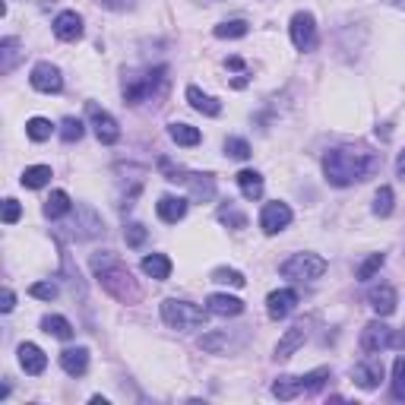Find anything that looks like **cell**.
<instances>
[{"mask_svg":"<svg viewBox=\"0 0 405 405\" xmlns=\"http://www.w3.org/2000/svg\"><path fill=\"white\" fill-rule=\"evenodd\" d=\"M383 165V159L371 149H351V146H339L329 149L323 159V174L333 187H351L358 181H367L374 171Z\"/></svg>","mask_w":405,"mask_h":405,"instance_id":"obj_1","label":"cell"},{"mask_svg":"<svg viewBox=\"0 0 405 405\" xmlns=\"http://www.w3.org/2000/svg\"><path fill=\"white\" fill-rule=\"evenodd\" d=\"M92 269H95V279L101 282V289H105L111 298L117 301H139V289L134 282V276H130V269L124 266L117 256L111 254H101V256H92Z\"/></svg>","mask_w":405,"mask_h":405,"instance_id":"obj_2","label":"cell"},{"mask_svg":"<svg viewBox=\"0 0 405 405\" xmlns=\"http://www.w3.org/2000/svg\"><path fill=\"white\" fill-rule=\"evenodd\" d=\"M165 86H168L165 67L146 70L143 76H124V105H143V101L161 99Z\"/></svg>","mask_w":405,"mask_h":405,"instance_id":"obj_3","label":"cell"},{"mask_svg":"<svg viewBox=\"0 0 405 405\" xmlns=\"http://www.w3.org/2000/svg\"><path fill=\"white\" fill-rule=\"evenodd\" d=\"M159 165H161V171H165V181H171V184H187L196 203H209L212 196H216V181H212V174L184 171V168H174L168 159H161Z\"/></svg>","mask_w":405,"mask_h":405,"instance_id":"obj_4","label":"cell"},{"mask_svg":"<svg viewBox=\"0 0 405 405\" xmlns=\"http://www.w3.org/2000/svg\"><path fill=\"white\" fill-rule=\"evenodd\" d=\"M161 320L171 329H196L206 323V314L196 304H190V301L168 298V301H161Z\"/></svg>","mask_w":405,"mask_h":405,"instance_id":"obj_5","label":"cell"},{"mask_svg":"<svg viewBox=\"0 0 405 405\" xmlns=\"http://www.w3.org/2000/svg\"><path fill=\"white\" fill-rule=\"evenodd\" d=\"M285 279H294V282H316V279H323V272H326V260L316 254H291L289 260L279 266Z\"/></svg>","mask_w":405,"mask_h":405,"instance_id":"obj_6","label":"cell"},{"mask_svg":"<svg viewBox=\"0 0 405 405\" xmlns=\"http://www.w3.org/2000/svg\"><path fill=\"white\" fill-rule=\"evenodd\" d=\"M361 349H364L367 355H377L383 349H393V329L380 320L367 323V326L361 329Z\"/></svg>","mask_w":405,"mask_h":405,"instance_id":"obj_7","label":"cell"},{"mask_svg":"<svg viewBox=\"0 0 405 405\" xmlns=\"http://www.w3.org/2000/svg\"><path fill=\"white\" fill-rule=\"evenodd\" d=\"M291 41L298 51L316 48V23H314L311 13H294L291 16Z\"/></svg>","mask_w":405,"mask_h":405,"instance_id":"obj_8","label":"cell"},{"mask_svg":"<svg viewBox=\"0 0 405 405\" xmlns=\"http://www.w3.org/2000/svg\"><path fill=\"white\" fill-rule=\"evenodd\" d=\"M89 121L95 127V136H99V143L105 146H114L117 139H121V127H117V121L108 111H101L95 101H89Z\"/></svg>","mask_w":405,"mask_h":405,"instance_id":"obj_9","label":"cell"},{"mask_svg":"<svg viewBox=\"0 0 405 405\" xmlns=\"http://www.w3.org/2000/svg\"><path fill=\"white\" fill-rule=\"evenodd\" d=\"M29 83H32V89H39V92H45V95L64 89V76H61V70H57L54 64H35Z\"/></svg>","mask_w":405,"mask_h":405,"instance_id":"obj_10","label":"cell"},{"mask_svg":"<svg viewBox=\"0 0 405 405\" xmlns=\"http://www.w3.org/2000/svg\"><path fill=\"white\" fill-rule=\"evenodd\" d=\"M291 225V209L285 203H266L263 206V216H260V228L266 234H279L282 228H289Z\"/></svg>","mask_w":405,"mask_h":405,"instance_id":"obj_11","label":"cell"},{"mask_svg":"<svg viewBox=\"0 0 405 405\" xmlns=\"http://www.w3.org/2000/svg\"><path fill=\"white\" fill-rule=\"evenodd\" d=\"M294 307H298V291L294 289H279L266 298V314L269 320H285Z\"/></svg>","mask_w":405,"mask_h":405,"instance_id":"obj_12","label":"cell"},{"mask_svg":"<svg viewBox=\"0 0 405 405\" xmlns=\"http://www.w3.org/2000/svg\"><path fill=\"white\" fill-rule=\"evenodd\" d=\"M351 377L361 389H377L380 380H383V361L380 358H364L355 364V371H351Z\"/></svg>","mask_w":405,"mask_h":405,"instance_id":"obj_13","label":"cell"},{"mask_svg":"<svg viewBox=\"0 0 405 405\" xmlns=\"http://www.w3.org/2000/svg\"><path fill=\"white\" fill-rule=\"evenodd\" d=\"M304 339H307V326H304V323H294L291 329H285V336L279 339V345H276V361H289L294 351L304 345Z\"/></svg>","mask_w":405,"mask_h":405,"instance_id":"obj_14","label":"cell"},{"mask_svg":"<svg viewBox=\"0 0 405 405\" xmlns=\"http://www.w3.org/2000/svg\"><path fill=\"white\" fill-rule=\"evenodd\" d=\"M54 35L61 41H76L79 35H83V16L73 10H64L61 16L54 19Z\"/></svg>","mask_w":405,"mask_h":405,"instance_id":"obj_15","label":"cell"},{"mask_svg":"<svg viewBox=\"0 0 405 405\" xmlns=\"http://www.w3.org/2000/svg\"><path fill=\"white\" fill-rule=\"evenodd\" d=\"M19 364H23V371H26V374H32V377H39V374H45L48 358H45V351H41L39 345L23 342V345H19Z\"/></svg>","mask_w":405,"mask_h":405,"instance_id":"obj_16","label":"cell"},{"mask_svg":"<svg viewBox=\"0 0 405 405\" xmlns=\"http://www.w3.org/2000/svg\"><path fill=\"white\" fill-rule=\"evenodd\" d=\"M159 219L161 222H168V225H174V222H181L184 216H187V200L184 196H171V194H165L159 200Z\"/></svg>","mask_w":405,"mask_h":405,"instance_id":"obj_17","label":"cell"},{"mask_svg":"<svg viewBox=\"0 0 405 405\" xmlns=\"http://www.w3.org/2000/svg\"><path fill=\"white\" fill-rule=\"evenodd\" d=\"M206 307H209V314H216V316H238V314H244V301L231 298V294H209Z\"/></svg>","mask_w":405,"mask_h":405,"instance_id":"obj_18","label":"cell"},{"mask_svg":"<svg viewBox=\"0 0 405 405\" xmlns=\"http://www.w3.org/2000/svg\"><path fill=\"white\" fill-rule=\"evenodd\" d=\"M367 301H371V307L380 316H389L396 311V291L389 289V285H374V289L367 291Z\"/></svg>","mask_w":405,"mask_h":405,"instance_id":"obj_19","label":"cell"},{"mask_svg":"<svg viewBox=\"0 0 405 405\" xmlns=\"http://www.w3.org/2000/svg\"><path fill=\"white\" fill-rule=\"evenodd\" d=\"M61 367L70 374V377H83V374L89 371V351H86V349L61 351Z\"/></svg>","mask_w":405,"mask_h":405,"instance_id":"obj_20","label":"cell"},{"mask_svg":"<svg viewBox=\"0 0 405 405\" xmlns=\"http://www.w3.org/2000/svg\"><path fill=\"white\" fill-rule=\"evenodd\" d=\"M187 101H190V108H194V111H200L206 117H219V114H222V105H219L212 95L200 92L196 86H187Z\"/></svg>","mask_w":405,"mask_h":405,"instance_id":"obj_21","label":"cell"},{"mask_svg":"<svg viewBox=\"0 0 405 405\" xmlns=\"http://www.w3.org/2000/svg\"><path fill=\"white\" fill-rule=\"evenodd\" d=\"M143 272L149 279H168L171 276V260H168L165 254H149V256H143Z\"/></svg>","mask_w":405,"mask_h":405,"instance_id":"obj_22","label":"cell"},{"mask_svg":"<svg viewBox=\"0 0 405 405\" xmlns=\"http://www.w3.org/2000/svg\"><path fill=\"white\" fill-rule=\"evenodd\" d=\"M238 187H241V194H244L247 200H260L263 196V178L256 171H250V168L238 174Z\"/></svg>","mask_w":405,"mask_h":405,"instance_id":"obj_23","label":"cell"},{"mask_svg":"<svg viewBox=\"0 0 405 405\" xmlns=\"http://www.w3.org/2000/svg\"><path fill=\"white\" fill-rule=\"evenodd\" d=\"M41 329H45L48 336H54V339H73V326H70V320H64V316H57V314H48L45 320H41Z\"/></svg>","mask_w":405,"mask_h":405,"instance_id":"obj_24","label":"cell"},{"mask_svg":"<svg viewBox=\"0 0 405 405\" xmlns=\"http://www.w3.org/2000/svg\"><path fill=\"white\" fill-rule=\"evenodd\" d=\"M168 136H171L178 146H196L203 139L200 130L190 127V124H171V127H168Z\"/></svg>","mask_w":405,"mask_h":405,"instance_id":"obj_25","label":"cell"},{"mask_svg":"<svg viewBox=\"0 0 405 405\" xmlns=\"http://www.w3.org/2000/svg\"><path fill=\"white\" fill-rule=\"evenodd\" d=\"M70 212V196L64 194V190H54V194L45 200V216L48 219H61Z\"/></svg>","mask_w":405,"mask_h":405,"instance_id":"obj_26","label":"cell"},{"mask_svg":"<svg viewBox=\"0 0 405 405\" xmlns=\"http://www.w3.org/2000/svg\"><path fill=\"white\" fill-rule=\"evenodd\" d=\"M48 181H51V168L48 165H32V168H26L23 171V184L26 187H32V190L45 187Z\"/></svg>","mask_w":405,"mask_h":405,"instance_id":"obj_27","label":"cell"},{"mask_svg":"<svg viewBox=\"0 0 405 405\" xmlns=\"http://www.w3.org/2000/svg\"><path fill=\"white\" fill-rule=\"evenodd\" d=\"M26 134H29V139H35V143H45V139L54 134V127H51V121H45V117H32V121L26 124Z\"/></svg>","mask_w":405,"mask_h":405,"instance_id":"obj_28","label":"cell"},{"mask_svg":"<svg viewBox=\"0 0 405 405\" xmlns=\"http://www.w3.org/2000/svg\"><path fill=\"white\" fill-rule=\"evenodd\" d=\"M225 156H231V159H238V161H247L254 152H250V143L247 139H241V136H228L225 139Z\"/></svg>","mask_w":405,"mask_h":405,"instance_id":"obj_29","label":"cell"},{"mask_svg":"<svg viewBox=\"0 0 405 405\" xmlns=\"http://www.w3.org/2000/svg\"><path fill=\"white\" fill-rule=\"evenodd\" d=\"M393 399L405 402V355H399L393 364Z\"/></svg>","mask_w":405,"mask_h":405,"instance_id":"obj_30","label":"cell"},{"mask_svg":"<svg viewBox=\"0 0 405 405\" xmlns=\"http://www.w3.org/2000/svg\"><path fill=\"white\" fill-rule=\"evenodd\" d=\"M16 48H19L16 39H4V41H0V54H4V61H0V70H4V73H10L13 64H16V57H19Z\"/></svg>","mask_w":405,"mask_h":405,"instance_id":"obj_31","label":"cell"},{"mask_svg":"<svg viewBox=\"0 0 405 405\" xmlns=\"http://www.w3.org/2000/svg\"><path fill=\"white\" fill-rule=\"evenodd\" d=\"M212 282H219V285H231V289H244L247 279L241 276L238 269H225V266H222V269L212 272Z\"/></svg>","mask_w":405,"mask_h":405,"instance_id":"obj_32","label":"cell"},{"mask_svg":"<svg viewBox=\"0 0 405 405\" xmlns=\"http://www.w3.org/2000/svg\"><path fill=\"white\" fill-rule=\"evenodd\" d=\"M241 35H247V23H244V19H231V23L216 26V39H241Z\"/></svg>","mask_w":405,"mask_h":405,"instance_id":"obj_33","label":"cell"},{"mask_svg":"<svg viewBox=\"0 0 405 405\" xmlns=\"http://www.w3.org/2000/svg\"><path fill=\"white\" fill-rule=\"evenodd\" d=\"M219 219H222L225 225H231V228H247V216H244V212H238V209H234L231 203L219 209Z\"/></svg>","mask_w":405,"mask_h":405,"instance_id":"obj_34","label":"cell"},{"mask_svg":"<svg viewBox=\"0 0 405 405\" xmlns=\"http://www.w3.org/2000/svg\"><path fill=\"white\" fill-rule=\"evenodd\" d=\"M383 260H386V256H383V254H371V256H367V260L358 266V279H361V282H367V279H374V272H377V269L383 266Z\"/></svg>","mask_w":405,"mask_h":405,"instance_id":"obj_35","label":"cell"},{"mask_svg":"<svg viewBox=\"0 0 405 405\" xmlns=\"http://www.w3.org/2000/svg\"><path fill=\"white\" fill-rule=\"evenodd\" d=\"M374 212H377V216H389V212H393V190L389 187L377 190V196H374Z\"/></svg>","mask_w":405,"mask_h":405,"instance_id":"obj_36","label":"cell"},{"mask_svg":"<svg viewBox=\"0 0 405 405\" xmlns=\"http://www.w3.org/2000/svg\"><path fill=\"white\" fill-rule=\"evenodd\" d=\"M79 136H83V121H76V117H67V121L61 124V139H64V143H76Z\"/></svg>","mask_w":405,"mask_h":405,"instance_id":"obj_37","label":"cell"},{"mask_svg":"<svg viewBox=\"0 0 405 405\" xmlns=\"http://www.w3.org/2000/svg\"><path fill=\"white\" fill-rule=\"evenodd\" d=\"M32 298H41V301H54L57 298V285L54 282H35L32 289H29Z\"/></svg>","mask_w":405,"mask_h":405,"instance_id":"obj_38","label":"cell"},{"mask_svg":"<svg viewBox=\"0 0 405 405\" xmlns=\"http://www.w3.org/2000/svg\"><path fill=\"white\" fill-rule=\"evenodd\" d=\"M124 238H127V244L130 247H143L146 244V228L143 225H127V231H124Z\"/></svg>","mask_w":405,"mask_h":405,"instance_id":"obj_39","label":"cell"},{"mask_svg":"<svg viewBox=\"0 0 405 405\" xmlns=\"http://www.w3.org/2000/svg\"><path fill=\"white\" fill-rule=\"evenodd\" d=\"M19 216H23L19 203H16V200H4V222L13 225V222H19Z\"/></svg>","mask_w":405,"mask_h":405,"instance_id":"obj_40","label":"cell"},{"mask_svg":"<svg viewBox=\"0 0 405 405\" xmlns=\"http://www.w3.org/2000/svg\"><path fill=\"white\" fill-rule=\"evenodd\" d=\"M13 307H16V294H13L10 289H4V298H0V311H4V314H10Z\"/></svg>","mask_w":405,"mask_h":405,"instance_id":"obj_41","label":"cell"},{"mask_svg":"<svg viewBox=\"0 0 405 405\" xmlns=\"http://www.w3.org/2000/svg\"><path fill=\"white\" fill-rule=\"evenodd\" d=\"M393 349L405 351V329H393Z\"/></svg>","mask_w":405,"mask_h":405,"instance_id":"obj_42","label":"cell"},{"mask_svg":"<svg viewBox=\"0 0 405 405\" xmlns=\"http://www.w3.org/2000/svg\"><path fill=\"white\" fill-rule=\"evenodd\" d=\"M396 171H399V178L405 181V149L399 152V159H396Z\"/></svg>","mask_w":405,"mask_h":405,"instance_id":"obj_43","label":"cell"},{"mask_svg":"<svg viewBox=\"0 0 405 405\" xmlns=\"http://www.w3.org/2000/svg\"><path fill=\"white\" fill-rule=\"evenodd\" d=\"M228 67H231V70H241L244 64H241V57H228Z\"/></svg>","mask_w":405,"mask_h":405,"instance_id":"obj_44","label":"cell"},{"mask_svg":"<svg viewBox=\"0 0 405 405\" xmlns=\"http://www.w3.org/2000/svg\"><path fill=\"white\" fill-rule=\"evenodd\" d=\"M402 4H405V0H402Z\"/></svg>","mask_w":405,"mask_h":405,"instance_id":"obj_45","label":"cell"}]
</instances>
